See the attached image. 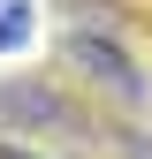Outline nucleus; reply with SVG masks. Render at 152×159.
<instances>
[{"label": "nucleus", "instance_id": "nucleus-1", "mask_svg": "<svg viewBox=\"0 0 152 159\" xmlns=\"http://www.w3.org/2000/svg\"><path fill=\"white\" fill-rule=\"evenodd\" d=\"M61 68L84 84L91 98H99L107 114H122V121H145L152 114V76H145V53L122 38V23H114L107 8H84V0H69L61 15Z\"/></svg>", "mask_w": 152, "mask_h": 159}, {"label": "nucleus", "instance_id": "nucleus-2", "mask_svg": "<svg viewBox=\"0 0 152 159\" xmlns=\"http://www.w3.org/2000/svg\"><path fill=\"white\" fill-rule=\"evenodd\" d=\"M0 136H69V144H91V121H84V98H76L61 76L46 68H23V76H0Z\"/></svg>", "mask_w": 152, "mask_h": 159}, {"label": "nucleus", "instance_id": "nucleus-3", "mask_svg": "<svg viewBox=\"0 0 152 159\" xmlns=\"http://www.w3.org/2000/svg\"><path fill=\"white\" fill-rule=\"evenodd\" d=\"M38 46V0H0V61H23Z\"/></svg>", "mask_w": 152, "mask_h": 159}, {"label": "nucleus", "instance_id": "nucleus-4", "mask_svg": "<svg viewBox=\"0 0 152 159\" xmlns=\"http://www.w3.org/2000/svg\"><path fill=\"white\" fill-rule=\"evenodd\" d=\"M0 159H46L38 144H23V136H0Z\"/></svg>", "mask_w": 152, "mask_h": 159}, {"label": "nucleus", "instance_id": "nucleus-5", "mask_svg": "<svg viewBox=\"0 0 152 159\" xmlns=\"http://www.w3.org/2000/svg\"><path fill=\"white\" fill-rule=\"evenodd\" d=\"M122 8H152V0H122Z\"/></svg>", "mask_w": 152, "mask_h": 159}]
</instances>
